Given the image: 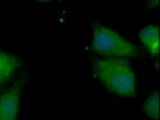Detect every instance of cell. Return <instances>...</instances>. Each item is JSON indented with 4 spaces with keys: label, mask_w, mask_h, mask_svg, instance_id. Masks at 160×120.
Wrapping results in <instances>:
<instances>
[{
    "label": "cell",
    "mask_w": 160,
    "mask_h": 120,
    "mask_svg": "<svg viewBox=\"0 0 160 120\" xmlns=\"http://www.w3.org/2000/svg\"><path fill=\"white\" fill-rule=\"evenodd\" d=\"M96 78L110 93L118 96H134L136 93V76L127 59H96L92 64Z\"/></svg>",
    "instance_id": "6da1fadb"
},
{
    "label": "cell",
    "mask_w": 160,
    "mask_h": 120,
    "mask_svg": "<svg viewBox=\"0 0 160 120\" xmlns=\"http://www.w3.org/2000/svg\"><path fill=\"white\" fill-rule=\"evenodd\" d=\"M92 48L95 53L107 58L128 59L138 55V48L132 42L116 30L101 24H94Z\"/></svg>",
    "instance_id": "7a4b0ae2"
},
{
    "label": "cell",
    "mask_w": 160,
    "mask_h": 120,
    "mask_svg": "<svg viewBox=\"0 0 160 120\" xmlns=\"http://www.w3.org/2000/svg\"><path fill=\"white\" fill-rule=\"evenodd\" d=\"M24 83L25 77H22L11 88L0 95V120L17 119Z\"/></svg>",
    "instance_id": "3957f363"
},
{
    "label": "cell",
    "mask_w": 160,
    "mask_h": 120,
    "mask_svg": "<svg viewBox=\"0 0 160 120\" xmlns=\"http://www.w3.org/2000/svg\"><path fill=\"white\" fill-rule=\"evenodd\" d=\"M21 59L11 52L0 49V84L6 83L21 67Z\"/></svg>",
    "instance_id": "277c9868"
},
{
    "label": "cell",
    "mask_w": 160,
    "mask_h": 120,
    "mask_svg": "<svg viewBox=\"0 0 160 120\" xmlns=\"http://www.w3.org/2000/svg\"><path fill=\"white\" fill-rule=\"evenodd\" d=\"M138 39L149 54L154 56L159 55V26L157 24L143 26L138 32Z\"/></svg>",
    "instance_id": "5b68a950"
},
{
    "label": "cell",
    "mask_w": 160,
    "mask_h": 120,
    "mask_svg": "<svg viewBox=\"0 0 160 120\" xmlns=\"http://www.w3.org/2000/svg\"><path fill=\"white\" fill-rule=\"evenodd\" d=\"M144 114L153 120H159V90H154L143 103Z\"/></svg>",
    "instance_id": "8992f818"
},
{
    "label": "cell",
    "mask_w": 160,
    "mask_h": 120,
    "mask_svg": "<svg viewBox=\"0 0 160 120\" xmlns=\"http://www.w3.org/2000/svg\"><path fill=\"white\" fill-rule=\"evenodd\" d=\"M159 1L160 0H147V4H148V6L151 8H154V7H158Z\"/></svg>",
    "instance_id": "52a82bcc"
},
{
    "label": "cell",
    "mask_w": 160,
    "mask_h": 120,
    "mask_svg": "<svg viewBox=\"0 0 160 120\" xmlns=\"http://www.w3.org/2000/svg\"><path fill=\"white\" fill-rule=\"evenodd\" d=\"M39 1H47V0H39Z\"/></svg>",
    "instance_id": "ba28073f"
}]
</instances>
